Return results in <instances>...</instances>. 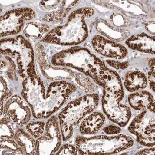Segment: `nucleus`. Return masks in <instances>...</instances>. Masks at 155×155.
Masks as SVG:
<instances>
[{
	"label": "nucleus",
	"mask_w": 155,
	"mask_h": 155,
	"mask_svg": "<svg viewBox=\"0 0 155 155\" xmlns=\"http://www.w3.org/2000/svg\"><path fill=\"white\" fill-rule=\"evenodd\" d=\"M21 95L31 107L36 119L49 117L57 112L76 92L74 84L65 80L52 82L47 87L37 74L25 79Z\"/></svg>",
	"instance_id": "1"
},
{
	"label": "nucleus",
	"mask_w": 155,
	"mask_h": 155,
	"mask_svg": "<svg viewBox=\"0 0 155 155\" xmlns=\"http://www.w3.org/2000/svg\"><path fill=\"white\" fill-rule=\"evenodd\" d=\"M51 63L57 67H69L87 76L103 87V75L108 68L104 62L87 48L73 47L53 55Z\"/></svg>",
	"instance_id": "2"
},
{
	"label": "nucleus",
	"mask_w": 155,
	"mask_h": 155,
	"mask_svg": "<svg viewBox=\"0 0 155 155\" xmlns=\"http://www.w3.org/2000/svg\"><path fill=\"white\" fill-rule=\"evenodd\" d=\"M90 7L76 9L69 15L66 22L50 31L41 41L61 46H75L84 41L88 37L85 19L94 14Z\"/></svg>",
	"instance_id": "3"
},
{
	"label": "nucleus",
	"mask_w": 155,
	"mask_h": 155,
	"mask_svg": "<svg viewBox=\"0 0 155 155\" xmlns=\"http://www.w3.org/2000/svg\"><path fill=\"white\" fill-rule=\"evenodd\" d=\"M99 101V96L93 93L82 96L69 102L58 116L63 141L72 137L74 127L85 116L95 110Z\"/></svg>",
	"instance_id": "4"
},
{
	"label": "nucleus",
	"mask_w": 155,
	"mask_h": 155,
	"mask_svg": "<svg viewBox=\"0 0 155 155\" xmlns=\"http://www.w3.org/2000/svg\"><path fill=\"white\" fill-rule=\"evenodd\" d=\"M134 144L132 137L125 134L98 136L93 137L77 136L75 145L81 155H112L130 148Z\"/></svg>",
	"instance_id": "5"
},
{
	"label": "nucleus",
	"mask_w": 155,
	"mask_h": 155,
	"mask_svg": "<svg viewBox=\"0 0 155 155\" xmlns=\"http://www.w3.org/2000/svg\"><path fill=\"white\" fill-rule=\"evenodd\" d=\"M1 54L10 57L16 63L20 77L24 79L37 74L33 47L22 36L1 41Z\"/></svg>",
	"instance_id": "6"
},
{
	"label": "nucleus",
	"mask_w": 155,
	"mask_h": 155,
	"mask_svg": "<svg viewBox=\"0 0 155 155\" xmlns=\"http://www.w3.org/2000/svg\"><path fill=\"white\" fill-rule=\"evenodd\" d=\"M155 113L142 111L129 126V132L136 136L140 144L152 147L155 144Z\"/></svg>",
	"instance_id": "7"
},
{
	"label": "nucleus",
	"mask_w": 155,
	"mask_h": 155,
	"mask_svg": "<svg viewBox=\"0 0 155 155\" xmlns=\"http://www.w3.org/2000/svg\"><path fill=\"white\" fill-rule=\"evenodd\" d=\"M62 134L58 118L51 116L46 124L44 134L37 139L36 155H54L61 146Z\"/></svg>",
	"instance_id": "8"
},
{
	"label": "nucleus",
	"mask_w": 155,
	"mask_h": 155,
	"mask_svg": "<svg viewBox=\"0 0 155 155\" xmlns=\"http://www.w3.org/2000/svg\"><path fill=\"white\" fill-rule=\"evenodd\" d=\"M123 98L104 90L101 98L102 109L105 115L121 127L127 125L131 117L130 109L121 103Z\"/></svg>",
	"instance_id": "9"
},
{
	"label": "nucleus",
	"mask_w": 155,
	"mask_h": 155,
	"mask_svg": "<svg viewBox=\"0 0 155 155\" xmlns=\"http://www.w3.org/2000/svg\"><path fill=\"white\" fill-rule=\"evenodd\" d=\"M35 12L29 8H19L8 11L1 17V37L19 33L27 21L35 17Z\"/></svg>",
	"instance_id": "10"
},
{
	"label": "nucleus",
	"mask_w": 155,
	"mask_h": 155,
	"mask_svg": "<svg viewBox=\"0 0 155 155\" xmlns=\"http://www.w3.org/2000/svg\"><path fill=\"white\" fill-rule=\"evenodd\" d=\"M3 114L4 117L21 126L28 123L31 118L32 112L26 101L19 96L14 95L6 102Z\"/></svg>",
	"instance_id": "11"
},
{
	"label": "nucleus",
	"mask_w": 155,
	"mask_h": 155,
	"mask_svg": "<svg viewBox=\"0 0 155 155\" xmlns=\"http://www.w3.org/2000/svg\"><path fill=\"white\" fill-rule=\"evenodd\" d=\"M94 49L104 57L114 60H122L128 53L127 48L118 42L101 35L94 36L92 39Z\"/></svg>",
	"instance_id": "12"
},
{
	"label": "nucleus",
	"mask_w": 155,
	"mask_h": 155,
	"mask_svg": "<svg viewBox=\"0 0 155 155\" xmlns=\"http://www.w3.org/2000/svg\"><path fill=\"white\" fill-rule=\"evenodd\" d=\"M37 58L39 61L41 70L42 74L48 79L55 81L69 80L74 76V72L68 69L54 68L48 65L46 58L45 51L43 47L40 45L37 46Z\"/></svg>",
	"instance_id": "13"
},
{
	"label": "nucleus",
	"mask_w": 155,
	"mask_h": 155,
	"mask_svg": "<svg viewBox=\"0 0 155 155\" xmlns=\"http://www.w3.org/2000/svg\"><path fill=\"white\" fill-rule=\"evenodd\" d=\"M125 43L131 49L143 53L155 54V36L141 33L131 36L127 39Z\"/></svg>",
	"instance_id": "14"
},
{
	"label": "nucleus",
	"mask_w": 155,
	"mask_h": 155,
	"mask_svg": "<svg viewBox=\"0 0 155 155\" xmlns=\"http://www.w3.org/2000/svg\"><path fill=\"white\" fill-rule=\"evenodd\" d=\"M128 101L132 109L137 111H148L155 113V99L148 91L134 92L129 96Z\"/></svg>",
	"instance_id": "15"
},
{
	"label": "nucleus",
	"mask_w": 155,
	"mask_h": 155,
	"mask_svg": "<svg viewBox=\"0 0 155 155\" xmlns=\"http://www.w3.org/2000/svg\"><path fill=\"white\" fill-rule=\"evenodd\" d=\"M106 122V117L100 112H93L81 122L79 131L82 135L96 134L101 130Z\"/></svg>",
	"instance_id": "16"
},
{
	"label": "nucleus",
	"mask_w": 155,
	"mask_h": 155,
	"mask_svg": "<svg viewBox=\"0 0 155 155\" xmlns=\"http://www.w3.org/2000/svg\"><path fill=\"white\" fill-rule=\"evenodd\" d=\"M102 78L104 90L115 96L124 98V91L122 80L116 71L109 69L104 72Z\"/></svg>",
	"instance_id": "17"
},
{
	"label": "nucleus",
	"mask_w": 155,
	"mask_h": 155,
	"mask_svg": "<svg viewBox=\"0 0 155 155\" xmlns=\"http://www.w3.org/2000/svg\"><path fill=\"white\" fill-rule=\"evenodd\" d=\"M14 140L25 155H36V142L27 131L19 128L15 132Z\"/></svg>",
	"instance_id": "18"
},
{
	"label": "nucleus",
	"mask_w": 155,
	"mask_h": 155,
	"mask_svg": "<svg viewBox=\"0 0 155 155\" xmlns=\"http://www.w3.org/2000/svg\"><path fill=\"white\" fill-rule=\"evenodd\" d=\"M148 84L147 78L141 71H132L125 77L124 87L128 92L134 93L146 88Z\"/></svg>",
	"instance_id": "19"
},
{
	"label": "nucleus",
	"mask_w": 155,
	"mask_h": 155,
	"mask_svg": "<svg viewBox=\"0 0 155 155\" xmlns=\"http://www.w3.org/2000/svg\"><path fill=\"white\" fill-rule=\"evenodd\" d=\"M63 3H62V8L46 15L43 19L44 21L49 23L60 22L66 17L69 11L78 3V1H68V3H67V1H63Z\"/></svg>",
	"instance_id": "20"
},
{
	"label": "nucleus",
	"mask_w": 155,
	"mask_h": 155,
	"mask_svg": "<svg viewBox=\"0 0 155 155\" xmlns=\"http://www.w3.org/2000/svg\"><path fill=\"white\" fill-rule=\"evenodd\" d=\"M50 27L47 25L36 23H28L24 32L25 35L32 38L39 39L48 33Z\"/></svg>",
	"instance_id": "21"
},
{
	"label": "nucleus",
	"mask_w": 155,
	"mask_h": 155,
	"mask_svg": "<svg viewBox=\"0 0 155 155\" xmlns=\"http://www.w3.org/2000/svg\"><path fill=\"white\" fill-rule=\"evenodd\" d=\"M1 155H24L15 140L1 139Z\"/></svg>",
	"instance_id": "22"
},
{
	"label": "nucleus",
	"mask_w": 155,
	"mask_h": 155,
	"mask_svg": "<svg viewBox=\"0 0 155 155\" xmlns=\"http://www.w3.org/2000/svg\"><path fill=\"white\" fill-rule=\"evenodd\" d=\"M98 28L101 33L107 36L109 38L113 39L114 41H120L127 37L126 32L115 31L113 30V28H110L107 25L104 23H99Z\"/></svg>",
	"instance_id": "23"
},
{
	"label": "nucleus",
	"mask_w": 155,
	"mask_h": 155,
	"mask_svg": "<svg viewBox=\"0 0 155 155\" xmlns=\"http://www.w3.org/2000/svg\"><path fill=\"white\" fill-rule=\"evenodd\" d=\"M45 128L46 124L43 121L28 122L26 126V130L36 139L44 134Z\"/></svg>",
	"instance_id": "24"
},
{
	"label": "nucleus",
	"mask_w": 155,
	"mask_h": 155,
	"mask_svg": "<svg viewBox=\"0 0 155 155\" xmlns=\"http://www.w3.org/2000/svg\"><path fill=\"white\" fill-rule=\"evenodd\" d=\"M82 73L74 72V79L78 84L87 92H93L95 89V86L93 82Z\"/></svg>",
	"instance_id": "25"
},
{
	"label": "nucleus",
	"mask_w": 155,
	"mask_h": 155,
	"mask_svg": "<svg viewBox=\"0 0 155 155\" xmlns=\"http://www.w3.org/2000/svg\"><path fill=\"white\" fill-rule=\"evenodd\" d=\"M15 132L12 128L11 121L7 118L1 119V139H12Z\"/></svg>",
	"instance_id": "26"
},
{
	"label": "nucleus",
	"mask_w": 155,
	"mask_h": 155,
	"mask_svg": "<svg viewBox=\"0 0 155 155\" xmlns=\"http://www.w3.org/2000/svg\"><path fill=\"white\" fill-rule=\"evenodd\" d=\"M77 148L72 145L66 144L60 147L55 155H77L78 153Z\"/></svg>",
	"instance_id": "27"
},
{
	"label": "nucleus",
	"mask_w": 155,
	"mask_h": 155,
	"mask_svg": "<svg viewBox=\"0 0 155 155\" xmlns=\"http://www.w3.org/2000/svg\"><path fill=\"white\" fill-rule=\"evenodd\" d=\"M12 92L7 87V83L4 78H1V104H3V101L11 95Z\"/></svg>",
	"instance_id": "28"
},
{
	"label": "nucleus",
	"mask_w": 155,
	"mask_h": 155,
	"mask_svg": "<svg viewBox=\"0 0 155 155\" xmlns=\"http://www.w3.org/2000/svg\"><path fill=\"white\" fill-rule=\"evenodd\" d=\"M106 62L107 64L111 66V67H113V68L116 69L125 70L130 65V63L128 62H120L114 60H107L106 61Z\"/></svg>",
	"instance_id": "29"
},
{
	"label": "nucleus",
	"mask_w": 155,
	"mask_h": 155,
	"mask_svg": "<svg viewBox=\"0 0 155 155\" xmlns=\"http://www.w3.org/2000/svg\"><path fill=\"white\" fill-rule=\"evenodd\" d=\"M60 1H41L40 7L43 10H50L55 8L59 5Z\"/></svg>",
	"instance_id": "30"
},
{
	"label": "nucleus",
	"mask_w": 155,
	"mask_h": 155,
	"mask_svg": "<svg viewBox=\"0 0 155 155\" xmlns=\"http://www.w3.org/2000/svg\"><path fill=\"white\" fill-rule=\"evenodd\" d=\"M103 131L107 134H117L122 131V129L118 126L111 125L104 127Z\"/></svg>",
	"instance_id": "31"
},
{
	"label": "nucleus",
	"mask_w": 155,
	"mask_h": 155,
	"mask_svg": "<svg viewBox=\"0 0 155 155\" xmlns=\"http://www.w3.org/2000/svg\"><path fill=\"white\" fill-rule=\"evenodd\" d=\"M155 72H152V71H150L148 73V79H147V80L149 82L150 88L153 92H155Z\"/></svg>",
	"instance_id": "32"
},
{
	"label": "nucleus",
	"mask_w": 155,
	"mask_h": 155,
	"mask_svg": "<svg viewBox=\"0 0 155 155\" xmlns=\"http://www.w3.org/2000/svg\"><path fill=\"white\" fill-rule=\"evenodd\" d=\"M155 152V147L145 148L137 152L136 155H154Z\"/></svg>",
	"instance_id": "33"
},
{
	"label": "nucleus",
	"mask_w": 155,
	"mask_h": 155,
	"mask_svg": "<svg viewBox=\"0 0 155 155\" xmlns=\"http://www.w3.org/2000/svg\"><path fill=\"white\" fill-rule=\"evenodd\" d=\"M148 64L150 68L151 69V71L155 73V58H150L148 61Z\"/></svg>",
	"instance_id": "34"
}]
</instances>
